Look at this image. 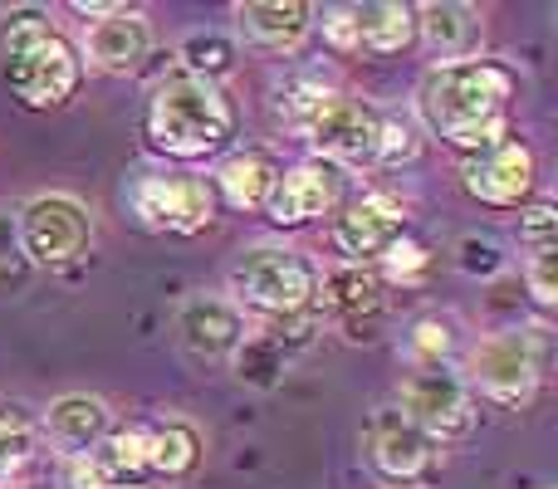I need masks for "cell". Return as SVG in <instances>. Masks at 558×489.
Segmentation results:
<instances>
[{
	"label": "cell",
	"mask_w": 558,
	"mask_h": 489,
	"mask_svg": "<svg viewBox=\"0 0 558 489\" xmlns=\"http://www.w3.org/2000/svg\"><path fill=\"white\" fill-rule=\"evenodd\" d=\"M147 441H153V431L147 426H128V431H108L104 441H98V470L108 475V485H137L147 470Z\"/></svg>",
	"instance_id": "cell-24"
},
{
	"label": "cell",
	"mask_w": 558,
	"mask_h": 489,
	"mask_svg": "<svg viewBox=\"0 0 558 489\" xmlns=\"http://www.w3.org/2000/svg\"><path fill=\"white\" fill-rule=\"evenodd\" d=\"M182 59H186V74H196V78H221V74H231V64H235V45L226 35H216V29H206V35H186L182 39Z\"/></svg>",
	"instance_id": "cell-26"
},
{
	"label": "cell",
	"mask_w": 558,
	"mask_h": 489,
	"mask_svg": "<svg viewBox=\"0 0 558 489\" xmlns=\"http://www.w3.org/2000/svg\"><path fill=\"white\" fill-rule=\"evenodd\" d=\"M94 241V221H88V206L74 201V196H35V201L20 211V245L35 265L59 269V265H74L78 255Z\"/></svg>",
	"instance_id": "cell-8"
},
{
	"label": "cell",
	"mask_w": 558,
	"mask_h": 489,
	"mask_svg": "<svg viewBox=\"0 0 558 489\" xmlns=\"http://www.w3.org/2000/svg\"><path fill=\"white\" fill-rule=\"evenodd\" d=\"M59 489H113V485L98 470L94 455H64L59 461Z\"/></svg>",
	"instance_id": "cell-32"
},
{
	"label": "cell",
	"mask_w": 558,
	"mask_h": 489,
	"mask_svg": "<svg viewBox=\"0 0 558 489\" xmlns=\"http://www.w3.org/2000/svg\"><path fill=\"white\" fill-rule=\"evenodd\" d=\"M284 363L289 357L279 353L265 333H245V343L235 347V367H241V377H251V382H260V387H270L275 372H284Z\"/></svg>",
	"instance_id": "cell-27"
},
{
	"label": "cell",
	"mask_w": 558,
	"mask_h": 489,
	"mask_svg": "<svg viewBox=\"0 0 558 489\" xmlns=\"http://www.w3.org/2000/svg\"><path fill=\"white\" fill-rule=\"evenodd\" d=\"M328 98H333V78H328L324 69H289V74L275 78V113L284 118L289 127H299V133H304L308 118H314Z\"/></svg>",
	"instance_id": "cell-22"
},
{
	"label": "cell",
	"mask_w": 558,
	"mask_h": 489,
	"mask_svg": "<svg viewBox=\"0 0 558 489\" xmlns=\"http://www.w3.org/2000/svg\"><path fill=\"white\" fill-rule=\"evenodd\" d=\"M231 294L235 308H255L265 318L304 314L318 298V269L289 245H255L231 265Z\"/></svg>",
	"instance_id": "cell-4"
},
{
	"label": "cell",
	"mask_w": 558,
	"mask_h": 489,
	"mask_svg": "<svg viewBox=\"0 0 558 489\" xmlns=\"http://www.w3.org/2000/svg\"><path fill=\"white\" fill-rule=\"evenodd\" d=\"M69 10H74V15H88V20H104V15H113L118 5H104V0H74Z\"/></svg>",
	"instance_id": "cell-35"
},
{
	"label": "cell",
	"mask_w": 558,
	"mask_h": 489,
	"mask_svg": "<svg viewBox=\"0 0 558 489\" xmlns=\"http://www.w3.org/2000/svg\"><path fill=\"white\" fill-rule=\"evenodd\" d=\"M196 465H202V436H196V426H186V421L157 426L153 441H147V470L162 475V480H182Z\"/></svg>",
	"instance_id": "cell-23"
},
{
	"label": "cell",
	"mask_w": 558,
	"mask_h": 489,
	"mask_svg": "<svg viewBox=\"0 0 558 489\" xmlns=\"http://www.w3.org/2000/svg\"><path fill=\"white\" fill-rule=\"evenodd\" d=\"M367 461L387 485H426L441 470V451L426 431H416L397 406H383L367 421Z\"/></svg>",
	"instance_id": "cell-10"
},
{
	"label": "cell",
	"mask_w": 558,
	"mask_h": 489,
	"mask_svg": "<svg viewBox=\"0 0 558 489\" xmlns=\"http://www.w3.org/2000/svg\"><path fill=\"white\" fill-rule=\"evenodd\" d=\"M520 74L500 59H461V64H436L416 88V113L426 133L441 137L461 152H485L505 143L510 127V103Z\"/></svg>",
	"instance_id": "cell-1"
},
{
	"label": "cell",
	"mask_w": 558,
	"mask_h": 489,
	"mask_svg": "<svg viewBox=\"0 0 558 489\" xmlns=\"http://www.w3.org/2000/svg\"><path fill=\"white\" fill-rule=\"evenodd\" d=\"M35 441H39V431L25 406L0 402V485H5L10 470H20V465L35 455Z\"/></svg>",
	"instance_id": "cell-25"
},
{
	"label": "cell",
	"mask_w": 558,
	"mask_h": 489,
	"mask_svg": "<svg viewBox=\"0 0 558 489\" xmlns=\"http://www.w3.org/2000/svg\"><path fill=\"white\" fill-rule=\"evenodd\" d=\"M422 152V137L407 118H383V137H377V167H402Z\"/></svg>",
	"instance_id": "cell-28"
},
{
	"label": "cell",
	"mask_w": 558,
	"mask_h": 489,
	"mask_svg": "<svg viewBox=\"0 0 558 489\" xmlns=\"http://www.w3.org/2000/svg\"><path fill=\"white\" fill-rule=\"evenodd\" d=\"M275 176L279 167L265 152H235L216 167V186H221V196L235 211H265V201L275 192Z\"/></svg>",
	"instance_id": "cell-21"
},
{
	"label": "cell",
	"mask_w": 558,
	"mask_h": 489,
	"mask_svg": "<svg viewBox=\"0 0 558 489\" xmlns=\"http://www.w3.org/2000/svg\"><path fill=\"white\" fill-rule=\"evenodd\" d=\"M84 49H88V64L104 69V74H133L147 59V49H153V25H147L137 10L118 5L113 15L94 20Z\"/></svg>",
	"instance_id": "cell-15"
},
{
	"label": "cell",
	"mask_w": 558,
	"mask_h": 489,
	"mask_svg": "<svg viewBox=\"0 0 558 489\" xmlns=\"http://www.w3.org/2000/svg\"><path fill=\"white\" fill-rule=\"evenodd\" d=\"M407 201L397 192H367L357 201L343 206V216L333 221V245L348 255V265L363 259H383L387 245H397L407 235Z\"/></svg>",
	"instance_id": "cell-11"
},
{
	"label": "cell",
	"mask_w": 558,
	"mask_h": 489,
	"mask_svg": "<svg viewBox=\"0 0 558 489\" xmlns=\"http://www.w3.org/2000/svg\"><path fill=\"white\" fill-rule=\"evenodd\" d=\"M343 196V172L328 162H299L289 172L275 176V192L265 201V216L275 225H308L318 216H328Z\"/></svg>",
	"instance_id": "cell-13"
},
{
	"label": "cell",
	"mask_w": 558,
	"mask_h": 489,
	"mask_svg": "<svg viewBox=\"0 0 558 489\" xmlns=\"http://www.w3.org/2000/svg\"><path fill=\"white\" fill-rule=\"evenodd\" d=\"M133 211L147 231L162 235H196L211 225L216 192L206 176L192 172H153L133 182Z\"/></svg>",
	"instance_id": "cell-5"
},
{
	"label": "cell",
	"mask_w": 558,
	"mask_h": 489,
	"mask_svg": "<svg viewBox=\"0 0 558 489\" xmlns=\"http://www.w3.org/2000/svg\"><path fill=\"white\" fill-rule=\"evenodd\" d=\"M520 245L530 249H554L558 245V211H554V201H534L530 211L520 216Z\"/></svg>",
	"instance_id": "cell-30"
},
{
	"label": "cell",
	"mask_w": 558,
	"mask_h": 489,
	"mask_svg": "<svg viewBox=\"0 0 558 489\" xmlns=\"http://www.w3.org/2000/svg\"><path fill=\"white\" fill-rule=\"evenodd\" d=\"M143 133L157 152L182 157V162H202L216 157L235 137V108L221 94V84L196 74H167L153 88L143 113Z\"/></svg>",
	"instance_id": "cell-3"
},
{
	"label": "cell",
	"mask_w": 558,
	"mask_h": 489,
	"mask_svg": "<svg viewBox=\"0 0 558 489\" xmlns=\"http://www.w3.org/2000/svg\"><path fill=\"white\" fill-rule=\"evenodd\" d=\"M539 372H544V328L485 338L471 353V382L500 406L530 402L534 387H539Z\"/></svg>",
	"instance_id": "cell-6"
},
{
	"label": "cell",
	"mask_w": 558,
	"mask_h": 489,
	"mask_svg": "<svg viewBox=\"0 0 558 489\" xmlns=\"http://www.w3.org/2000/svg\"><path fill=\"white\" fill-rule=\"evenodd\" d=\"M0 64L25 108H64L84 78L78 49L35 5H15L0 15Z\"/></svg>",
	"instance_id": "cell-2"
},
{
	"label": "cell",
	"mask_w": 558,
	"mask_h": 489,
	"mask_svg": "<svg viewBox=\"0 0 558 489\" xmlns=\"http://www.w3.org/2000/svg\"><path fill=\"white\" fill-rule=\"evenodd\" d=\"M304 137L328 167H377V137H383V113L363 98L333 94L314 118Z\"/></svg>",
	"instance_id": "cell-9"
},
{
	"label": "cell",
	"mask_w": 558,
	"mask_h": 489,
	"mask_svg": "<svg viewBox=\"0 0 558 489\" xmlns=\"http://www.w3.org/2000/svg\"><path fill=\"white\" fill-rule=\"evenodd\" d=\"M45 431L64 455H88L108 436V406L98 402V396H84V392L59 396L45 416Z\"/></svg>",
	"instance_id": "cell-20"
},
{
	"label": "cell",
	"mask_w": 558,
	"mask_h": 489,
	"mask_svg": "<svg viewBox=\"0 0 558 489\" xmlns=\"http://www.w3.org/2000/svg\"><path fill=\"white\" fill-rule=\"evenodd\" d=\"M177 333L192 357H231L245 343V314L226 298H192L177 318Z\"/></svg>",
	"instance_id": "cell-17"
},
{
	"label": "cell",
	"mask_w": 558,
	"mask_h": 489,
	"mask_svg": "<svg viewBox=\"0 0 558 489\" xmlns=\"http://www.w3.org/2000/svg\"><path fill=\"white\" fill-rule=\"evenodd\" d=\"M397 412L426 431L432 441H461V436L475 431V402H471V387L461 382L456 372H446L441 363L422 367L402 382V406Z\"/></svg>",
	"instance_id": "cell-7"
},
{
	"label": "cell",
	"mask_w": 558,
	"mask_h": 489,
	"mask_svg": "<svg viewBox=\"0 0 558 489\" xmlns=\"http://www.w3.org/2000/svg\"><path fill=\"white\" fill-rule=\"evenodd\" d=\"M416 35L426 39L436 59L446 64H461V59H475L485 35V15L475 5H461V0H432V5L416 10Z\"/></svg>",
	"instance_id": "cell-16"
},
{
	"label": "cell",
	"mask_w": 558,
	"mask_h": 489,
	"mask_svg": "<svg viewBox=\"0 0 558 489\" xmlns=\"http://www.w3.org/2000/svg\"><path fill=\"white\" fill-rule=\"evenodd\" d=\"M432 265V249L426 245H416V241H397V245H387V255H383V269L392 279H412V274H422V269Z\"/></svg>",
	"instance_id": "cell-31"
},
{
	"label": "cell",
	"mask_w": 558,
	"mask_h": 489,
	"mask_svg": "<svg viewBox=\"0 0 558 489\" xmlns=\"http://www.w3.org/2000/svg\"><path fill=\"white\" fill-rule=\"evenodd\" d=\"M412 353L426 357V367H436L446 353H451V318L426 314L412 323Z\"/></svg>",
	"instance_id": "cell-29"
},
{
	"label": "cell",
	"mask_w": 558,
	"mask_h": 489,
	"mask_svg": "<svg viewBox=\"0 0 558 489\" xmlns=\"http://www.w3.org/2000/svg\"><path fill=\"white\" fill-rule=\"evenodd\" d=\"M314 304H324V314H333L348 328V338H363V328H377V318H383L387 294L383 279L367 265H338L324 274V294Z\"/></svg>",
	"instance_id": "cell-14"
},
{
	"label": "cell",
	"mask_w": 558,
	"mask_h": 489,
	"mask_svg": "<svg viewBox=\"0 0 558 489\" xmlns=\"http://www.w3.org/2000/svg\"><path fill=\"white\" fill-rule=\"evenodd\" d=\"M461 182L485 206H524L534 192V152L520 137H505V143L465 157Z\"/></svg>",
	"instance_id": "cell-12"
},
{
	"label": "cell",
	"mask_w": 558,
	"mask_h": 489,
	"mask_svg": "<svg viewBox=\"0 0 558 489\" xmlns=\"http://www.w3.org/2000/svg\"><path fill=\"white\" fill-rule=\"evenodd\" d=\"M235 25L265 54H289V49L304 45L314 10L299 5V0H251V5H235Z\"/></svg>",
	"instance_id": "cell-18"
},
{
	"label": "cell",
	"mask_w": 558,
	"mask_h": 489,
	"mask_svg": "<svg viewBox=\"0 0 558 489\" xmlns=\"http://www.w3.org/2000/svg\"><path fill=\"white\" fill-rule=\"evenodd\" d=\"M353 10V49L357 54H402L416 39V10L397 5V0H373V5H348Z\"/></svg>",
	"instance_id": "cell-19"
},
{
	"label": "cell",
	"mask_w": 558,
	"mask_h": 489,
	"mask_svg": "<svg viewBox=\"0 0 558 489\" xmlns=\"http://www.w3.org/2000/svg\"><path fill=\"white\" fill-rule=\"evenodd\" d=\"M530 289H534V298H539L544 308L558 298V255L554 249H534L530 255Z\"/></svg>",
	"instance_id": "cell-33"
},
{
	"label": "cell",
	"mask_w": 558,
	"mask_h": 489,
	"mask_svg": "<svg viewBox=\"0 0 558 489\" xmlns=\"http://www.w3.org/2000/svg\"><path fill=\"white\" fill-rule=\"evenodd\" d=\"M461 265L471 269H481V274H495L500 269V249H495L490 241H461Z\"/></svg>",
	"instance_id": "cell-34"
}]
</instances>
